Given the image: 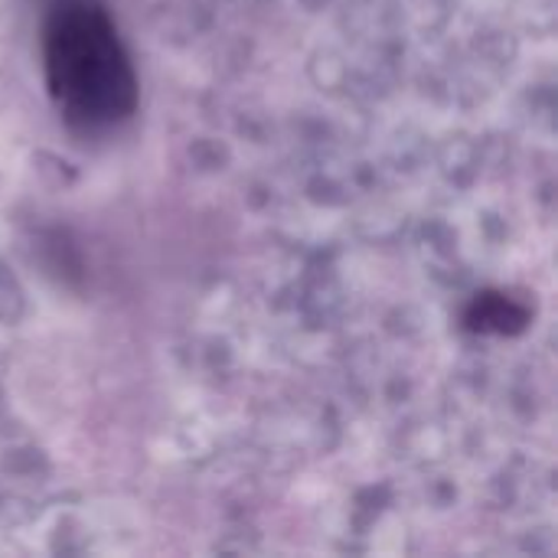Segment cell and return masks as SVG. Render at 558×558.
<instances>
[{
	"label": "cell",
	"instance_id": "cell-1",
	"mask_svg": "<svg viewBox=\"0 0 558 558\" xmlns=\"http://www.w3.org/2000/svg\"><path fill=\"white\" fill-rule=\"evenodd\" d=\"M46 75L59 108L85 124L131 114L137 82L108 13L92 0H62L46 23Z\"/></svg>",
	"mask_w": 558,
	"mask_h": 558
}]
</instances>
